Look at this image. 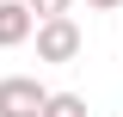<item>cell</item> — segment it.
I'll return each instance as SVG.
<instances>
[{
    "mask_svg": "<svg viewBox=\"0 0 123 117\" xmlns=\"http://www.w3.org/2000/svg\"><path fill=\"white\" fill-rule=\"evenodd\" d=\"M31 31H37V13H31L25 0H0V49L31 43Z\"/></svg>",
    "mask_w": 123,
    "mask_h": 117,
    "instance_id": "3",
    "label": "cell"
},
{
    "mask_svg": "<svg viewBox=\"0 0 123 117\" xmlns=\"http://www.w3.org/2000/svg\"><path fill=\"white\" fill-rule=\"evenodd\" d=\"M43 117H86V92H49Z\"/></svg>",
    "mask_w": 123,
    "mask_h": 117,
    "instance_id": "4",
    "label": "cell"
},
{
    "mask_svg": "<svg viewBox=\"0 0 123 117\" xmlns=\"http://www.w3.org/2000/svg\"><path fill=\"white\" fill-rule=\"evenodd\" d=\"M43 99H49V86L37 74H6L0 80V117H43Z\"/></svg>",
    "mask_w": 123,
    "mask_h": 117,
    "instance_id": "2",
    "label": "cell"
},
{
    "mask_svg": "<svg viewBox=\"0 0 123 117\" xmlns=\"http://www.w3.org/2000/svg\"><path fill=\"white\" fill-rule=\"evenodd\" d=\"M31 43H37V62H49V68H68V62L86 49V37H80L74 13H62V19H37Z\"/></svg>",
    "mask_w": 123,
    "mask_h": 117,
    "instance_id": "1",
    "label": "cell"
},
{
    "mask_svg": "<svg viewBox=\"0 0 123 117\" xmlns=\"http://www.w3.org/2000/svg\"><path fill=\"white\" fill-rule=\"evenodd\" d=\"M25 6H31V13H37V19H62V13H68V6H74V0H25Z\"/></svg>",
    "mask_w": 123,
    "mask_h": 117,
    "instance_id": "5",
    "label": "cell"
},
{
    "mask_svg": "<svg viewBox=\"0 0 123 117\" xmlns=\"http://www.w3.org/2000/svg\"><path fill=\"white\" fill-rule=\"evenodd\" d=\"M86 6H92V13H111V6H123V0H86Z\"/></svg>",
    "mask_w": 123,
    "mask_h": 117,
    "instance_id": "6",
    "label": "cell"
}]
</instances>
